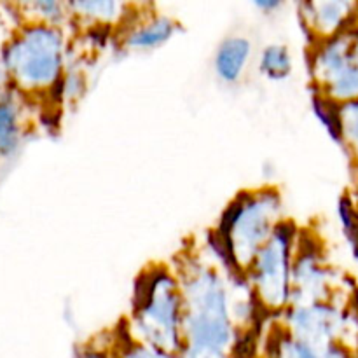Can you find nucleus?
I'll return each mask as SVG.
<instances>
[{
    "mask_svg": "<svg viewBox=\"0 0 358 358\" xmlns=\"http://www.w3.org/2000/svg\"><path fill=\"white\" fill-rule=\"evenodd\" d=\"M184 294L180 358H233L240 329L233 315L231 276L201 254L175 266Z\"/></svg>",
    "mask_w": 358,
    "mask_h": 358,
    "instance_id": "f257e3e1",
    "label": "nucleus"
},
{
    "mask_svg": "<svg viewBox=\"0 0 358 358\" xmlns=\"http://www.w3.org/2000/svg\"><path fill=\"white\" fill-rule=\"evenodd\" d=\"M184 311V294L175 268L150 264L133 283L131 313L124 331L135 343L180 355Z\"/></svg>",
    "mask_w": 358,
    "mask_h": 358,
    "instance_id": "f03ea898",
    "label": "nucleus"
},
{
    "mask_svg": "<svg viewBox=\"0 0 358 358\" xmlns=\"http://www.w3.org/2000/svg\"><path fill=\"white\" fill-rule=\"evenodd\" d=\"M285 220L282 194L273 185L247 189L222 210L212 233L219 240L233 271L248 269L255 255Z\"/></svg>",
    "mask_w": 358,
    "mask_h": 358,
    "instance_id": "7ed1b4c3",
    "label": "nucleus"
},
{
    "mask_svg": "<svg viewBox=\"0 0 358 358\" xmlns=\"http://www.w3.org/2000/svg\"><path fill=\"white\" fill-rule=\"evenodd\" d=\"M70 55L72 38L66 28L30 21L9 42L3 62L24 91L56 93L70 66Z\"/></svg>",
    "mask_w": 358,
    "mask_h": 358,
    "instance_id": "20e7f679",
    "label": "nucleus"
},
{
    "mask_svg": "<svg viewBox=\"0 0 358 358\" xmlns=\"http://www.w3.org/2000/svg\"><path fill=\"white\" fill-rule=\"evenodd\" d=\"M299 234L292 220H283L245 271V278L266 315H283L292 304Z\"/></svg>",
    "mask_w": 358,
    "mask_h": 358,
    "instance_id": "39448f33",
    "label": "nucleus"
},
{
    "mask_svg": "<svg viewBox=\"0 0 358 358\" xmlns=\"http://www.w3.org/2000/svg\"><path fill=\"white\" fill-rule=\"evenodd\" d=\"M310 73L313 90L336 103L358 100V23L311 45Z\"/></svg>",
    "mask_w": 358,
    "mask_h": 358,
    "instance_id": "423d86ee",
    "label": "nucleus"
},
{
    "mask_svg": "<svg viewBox=\"0 0 358 358\" xmlns=\"http://www.w3.org/2000/svg\"><path fill=\"white\" fill-rule=\"evenodd\" d=\"M282 318L287 332L322 352L331 345L345 341L352 327L348 313L334 304V301L292 304Z\"/></svg>",
    "mask_w": 358,
    "mask_h": 358,
    "instance_id": "0eeeda50",
    "label": "nucleus"
},
{
    "mask_svg": "<svg viewBox=\"0 0 358 358\" xmlns=\"http://www.w3.org/2000/svg\"><path fill=\"white\" fill-rule=\"evenodd\" d=\"M292 304L327 303L334 292V275L325 262L317 240L299 234L294 261ZM290 304V306H292Z\"/></svg>",
    "mask_w": 358,
    "mask_h": 358,
    "instance_id": "6e6552de",
    "label": "nucleus"
},
{
    "mask_svg": "<svg viewBox=\"0 0 358 358\" xmlns=\"http://www.w3.org/2000/svg\"><path fill=\"white\" fill-rule=\"evenodd\" d=\"M136 13L115 35L117 45L126 52H147L166 45L180 31V23L166 13Z\"/></svg>",
    "mask_w": 358,
    "mask_h": 358,
    "instance_id": "1a4fd4ad",
    "label": "nucleus"
},
{
    "mask_svg": "<svg viewBox=\"0 0 358 358\" xmlns=\"http://www.w3.org/2000/svg\"><path fill=\"white\" fill-rule=\"evenodd\" d=\"M303 30H306L311 45L325 38L336 37L357 24V3L345 0H317L297 3Z\"/></svg>",
    "mask_w": 358,
    "mask_h": 358,
    "instance_id": "9d476101",
    "label": "nucleus"
},
{
    "mask_svg": "<svg viewBox=\"0 0 358 358\" xmlns=\"http://www.w3.org/2000/svg\"><path fill=\"white\" fill-rule=\"evenodd\" d=\"M69 6L76 27L108 28L115 34H119L136 13V6L115 0H77L69 2Z\"/></svg>",
    "mask_w": 358,
    "mask_h": 358,
    "instance_id": "9b49d317",
    "label": "nucleus"
},
{
    "mask_svg": "<svg viewBox=\"0 0 358 358\" xmlns=\"http://www.w3.org/2000/svg\"><path fill=\"white\" fill-rule=\"evenodd\" d=\"M254 56V44L247 35L233 34L224 37L213 52V70L226 84L240 83Z\"/></svg>",
    "mask_w": 358,
    "mask_h": 358,
    "instance_id": "f8f14e48",
    "label": "nucleus"
},
{
    "mask_svg": "<svg viewBox=\"0 0 358 358\" xmlns=\"http://www.w3.org/2000/svg\"><path fill=\"white\" fill-rule=\"evenodd\" d=\"M257 70L269 80L289 79L294 70V58L289 45L282 42H269L257 56Z\"/></svg>",
    "mask_w": 358,
    "mask_h": 358,
    "instance_id": "ddd939ff",
    "label": "nucleus"
},
{
    "mask_svg": "<svg viewBox=\"0 0 358 358\" xmlns=\"http://www.w3.org/2000/svg\"><path fill=\"white\" fill-rule=\"evenodd\" d=\"M23 135L21 107L10 96L0 101V152L13 154Z\"/></svg>",
    "mask_w": 358,
    "mask_h": 358,
    "instance_id": "4468645a",
    "label": "nucleus"
},
{
    "mask_svg": "<svg viewBox=\"0 0 358 358\" xmlns=\"http://www.w3.org/2000/svg\"><path fill=\"white\" fill-rule=\"evenodd\" d=\"M268 353L269 358H324L322 350L287 332L283 325L278 336L269 339Z\"/></svg>",
    "mask_w": 358,
    "mask_h": 358,
    "instance_id": "2eb2a0df",
    "label": "nucleus"
},
{
    "mask_svg": "<svg viewBox=\"0 0 358 358\" xmlns=\"http://www.w3.org/2000/svg\"><path fill=\"white\" fill-rule=\"evenodd\" d=\"M311 91H313V94H311V108H313V114L317 115V119L322 122L325 131L331 135V138L341 145L339 103H336L334 100H331V98L322 94L320 91L313 90V87H311Z\"/></svg>",
    "mask_w": 358,
    "mask_h": 358,
    "instance_id": "dca6fc26",
    "label": "nucleus"
},
{
    "mask_svg": "<svg viewBox=\"0 0 358 358\" xmlns=\"http://www.w3.org/2000/svg\"><path fill=\"white\" fill-rule=\"evenodd\" d=\"M341 145L358 157V100L339 103Z\"/></svg>",
    "mask_w": 358,
    "mask_h": 358,
    "instance_id": "f3484780",
    "label": "nucleus"
},
{
    "mask_svg": "<svg viewBox=\"0 0 358 358\" xmlns=\"http://www.w3.org/2000/svg\"><path fill=\"white\" fill-rule=\"evenodd\" d=\"M110 358H180L178 355H171V353L159 352L150 346L140 345L135 343L124 331V338L119 339L110 350Z\"/></svg>",
    "mask_w": 358,
    "mask_h": 358,
    "instance_id": "a211bd4d",
    "label": "nucleus"
},
{
    "mask_svg": "<svg viewBox=\"0 0 358 358\" xmlns=\"http://www.w3.org/2000/svg\"><path fill=\"white\" fill-rule=\"evenodd\" d=\"M339 220L345 231L346 241L353 250V257L358 261V210L348 196L339 201Z\"/></svg>",
    "mask_w": 358,
    "mask_h": 358,
    "instance_id": "6ab92c4d",
    "label": "nucleus"
},
{
    "mask_svg": "<svg viewBox=\"0 0 358 358\" xmlns=\"http://www.w3.org/2000/svg\"><path fill=\"white\" fill-rule=\"evenodd\" d=\"M77 358H110V350L96 345H87L83 350H79Z\"/></svg>",
    "mask_w": 358,
    "mask_h": 358,
    "instance_id": "aec40b11",
    "label": "nucleus"
},
{
    "mask_svg": "<svg viewBox=\"0 0 358 358\" xmlns=\"http://www.w3.org/2000/svg\"><path fill=\"white\" fill-rule=\"evenodd\" d=\"M254 7L255 9L262 10V13L269 14V13H275V10H278L280 7H283V2L282 0H255Z\"/></svg>",
    "mask_w": 358,
    "mask_h": 358,
    "instance_id": "412c9836",
    "label": "nucleus"
}]
</instances>
